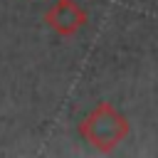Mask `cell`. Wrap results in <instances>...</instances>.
<instances>
[{"label":"cell","instance_id":"7a4b0ae2","mask_svg":"<svg viewBox=\"0 0 158 158\" xmlns=\"http://www.w3.org/2000/svg\"><path fill=\"white\" fill-rule=\"evenodd\" d=\"M44 22L59 37H72L89 22V15L77 0H54L44 12Z\"/></svg>","mask_w":158,"mask_h":158},{"label":"cell","instance_id":"6da1fadb","mask_svg":"<svg viewBox=\"0 0 158 158\" xmlns=\"http://www.w3.org/2000/svg\"><path fill=\"white\" fill-rule=\"evenodd\" d=\"M128 118L123 111H118L114 104L101 101L96 104L81 121H79V133L81 138L94 146L101 153H111L116 146H121L128 136Z\"/></svg>","mask_w":158,"mask_h":158}]
</instances>
